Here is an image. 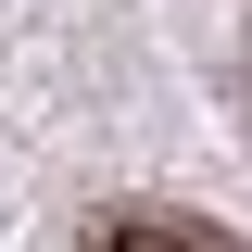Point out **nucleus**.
<instances>
[{"label":"nucleus","instance_id":"1","mask_svg":"<svg viewBox=\"0 0 252 252\" xmlns=\"http://www.w3.org/2000/svg\"><path fill=\"white\" fill-rule=\"evenodd\" d=\"M89 252H252V240H227L215 215H177V202H114V215H89Z\"/></svg>","mask_w":252,"mask_h":252}]
</instances>
